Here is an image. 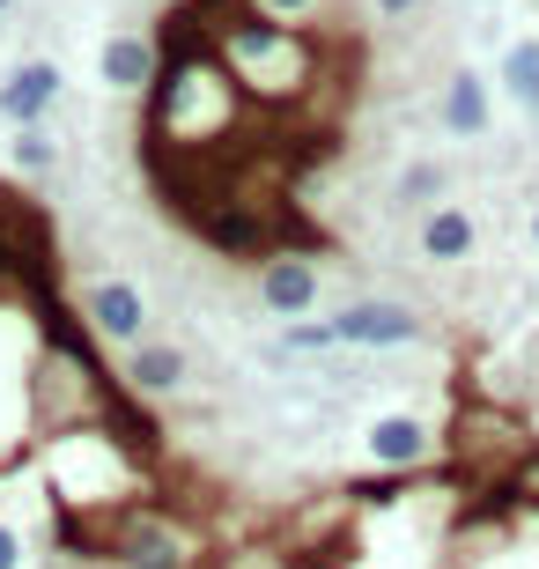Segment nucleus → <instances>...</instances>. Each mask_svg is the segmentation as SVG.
Returning a JSON list of instances; mask_svg holds the SVG:
<instances>
[{
    "label": "nucleus",
    "mask_w": 539,
    "mask_h": 569,
    "mask_svg": "<svg viewBox=\"0 0 539 569\" xmlns=\"http://www.w3.org/2000/svg\"><path fill=\"white\" fill-rule=\"evenodd\" d=\"M214 38V60L237 74V89H244L251 104H303L318 82V44L303 38V22H273L259 16L251 0H237V8H222V16L208 22Z\"/></svg>",
    "instance_id": "f257e3e1"
},
{
    "label": "nucleus",
    "mask_w": 539,
    "mask_h": 569,
    "mask_svg": "<svg viewBox=\"0 0 539 569\" xmlns=\"http://www.w3.org/2000/svg\"><path fill=\"white\" fill-rule=\"evenodd\" d=\"M89 548H97V562H119V569H200V532L156 503H126L111 518H97Z\"/></svg>",
    "instance_id": "f03ea898"
},
{
    "label": "nucleus",
    "mask_w": 539,
    "mask_h": 569,
    "mask_svg": "<svg viewBox=\"0 0 539 569\" xmlns=\"http://www.w3.org/2000/svg\"><path fill=\"white\" fill-rule=\"evenodd\" d=\"M192 230L214 259H244V267H267L281 252V222L259 214L251 200H229V208H192Z\"/></svg>",
    "instance_id": "7ed1b4c3"
},
{
    "label": "nucleus",
    "mask_w": 539,
    "mask_h": 569,
    "mask_svg": "<svg viewBox=\"0 0 539 569\" xmlns=\"http://www.w3.org/2000/svg\"><path fill=\"white\" fill-rule=\"evenodd\" d=\"M326 326H332V348H370V356L415 348L421 340V311H407V303H392V296H355V303H340Z\"/></svg>",
    "instance_id": "20e7f679"
},
{
    "label": "nucleus",
    "mask_w": 539,
    "mask_h": 569,
    "mask_svg": "<svg viewBox=\"0 0 539 569\" xmlns=\"http://www.w3.org/2000/svg\"><path fill=\"white\" fill-rule=\"evenodd\" d=\"M82 318H89V333L104 340V348H141V340H148V296H141V281H126V274L89 281Z\"/></svg>",
    "instance_id": "39448f33"
},
{
    "label": "nucleus",
    "mask_w": 539,
    "mask_h": 569,
    "mask_svg": "<svg viewBox=\"0 0 539 569\" xmlns=\"http://www.w3.org/2000/svg\"><path fill=\"white\" fill-rule=\"evenodd\" d=\"M362 451H370V466L377 473H429L436 466V451H443V437H436L421 415H377L370 429H362Z\"/></svg>",
    "instance_id": "423d86ee"
},
{
    "label": "nucleus",
    "mask_w": 539,
    "mask_h": 569,
    "mask_svg": "<svg viewBox=\"0 0 539 569\" xmlns=\"http://www.w3.org/2000/svg\"><path fill=\"white\" fill-rule=\"evenodd\" d=\"M156 74H163V38H156V30H111V38L97 44V82H104L111 97H148Z\"/></svg>",
    "instance_id": "0eeeda50"
},
{
    "label": "nucleus",
    "mask_w": 539,
    "mask_h": 569,
    "mask_svg": "<svg viewBox=\"0 0 539 569\" xmlns=\"http://www.w3.org/2000/svg\"><path fill=\"white\" fill-rule=\"evenodd\" d=\"M318 296H326V274H318L311 252H273L267 267H259V303H267L281 326H289V318H311Z\"/></svg>",
    "instance_id": "6e6552de"
},
{
    "label": "nucleus",
    "mask_w": 539,
    "mask_h": 569,
    "mask_svg": "<svg viewBox=\"0 0 539 569\" xmlns=\"http://www.w3.org/2000/svg\"><path fill=\"white\" fill-rule=\"evenodd\" d=\"M60 60H16L8 67V82H0V127H44L52 104H60Z\"/></svg>",
    "instance_id": "1a4fd4ad"
},
{
    "label": "nucleus",
    "mask_w": 539,
    "mask_h": 569,
    "mask_svg": "<svg viewBox=\"0 0 539 569\" xmlns=\"http://www.w3.org/2000/svg\"><path fill=\"white\" fill-rule=\"evenodd\" d=\"M436 119H443V133H451V141H488V133H496V89H488V74H473V67L443 74Z\"/></svg>",
    "instance_id": "9d476101"
},
{
    "label": "nucleus",
    "mask_w": 539,
    "mask_h": 569,
    "mask_svg": "<svg viewBox=\"0 0 539 569\" xmlns=\"http://www.w3.org/2000/svg\"><path fill=\"white\" fill-rule=\"evenodd\" d=\"M192 378V356L178 348V340H141V348H126V370L119 385L133 392V400H178Z\"/></svg>",
    "instance_id": "9b49d317"
},
{
    "label": "nucleus",
    "mask_w": 539,
    "mask_h": 569,
    "mask_svg": "<svg viewBox=\"0 0 539 569\" xmlns=\"http://www.w3.org/2000/svg\"><path fill=\"white\" fill-rule=\"evenodd\" d=\"M415 252L429 259V267H466V259L480 252V222L466 200H436L429 214H421V230H415Z\"/></svg>",
    "instance_id": "f8f14e48"
},
{
    "label": "nucleus",
    "mask_w": 539,
    "mask_h": 569,
    "mask_svg": "<svg viewBox=\"0 0 539 569\" xmlns=\"http://www.w3.org/2000/svg\"><path fill=\"white\" fill-rule=\"evenodd\" d=\"M443 192H451V163H443V156H415V163L399 170L392 200H399V208H421V214H429Z\"/></svg>",
    "instance_id": "ddd939ff"
},
{
    "label": "nucleus",
    "mask_w": 539,
    "mask_h": 569,
    "mask_svg": "<svg viewBox=\"0 0 539 569\" xmlns=\"http://www.w3.org/2000/svg\"><path fill=\"white\" fill-rule=\"evenodd\" d=\"M496 82L510 89V104H518V111H532V119H539V38H518L510 52H502Z\"/></svg>",
    "instance_id": "4468645a"
},
{
    "label": "nucleus",
    "mask_w": 539,
    "mask_h": 569,
    "mask_svg": "<svg viewBox=\"0 0 539 569\" xmlns=\"http://www.w3.org/2000/svg\"><path fill=\"white\" fill-rule=\"evenodd\" d=\"M8 163H16L22 178H52V170H60V141H52V127H16Z\"/></svg>",
    "instance_id": "2eb2a0df"
},
{
    "label": "nucleus",
    "mask_w": 539,
    "mask_h": 569,
    "mask_svg": "<svg viewBox=\"0 0 539 569\" xmlns=\"http://www.w3.org/2000/svg\"><path fill=\"white\" fill-rule=\"evenodd\" d=\"M0 569H30V532L0 518Z\"/></svg>",
    "instance_id": "dca6fc26"
},
{
    "label": "nucleus",
    "mask_w": 539,
    "mask_h": 569,
    "mask_svg": "<svg viewBox=\"0 0 539 569\" xmlns=\"http://www.w3.org/2000/svg\"><path fill=\"white\" fill-rule=\"evenodd\" d=\"M251 8H259V16H273V22H311L326 0H251Z\"/></svg>",
    "instance_id": "f3484780"
},
{
    "label": "nucleus",
    "mask_w": 539,
    "mask_h": 569,
    "mask_svg": "<svg viewBox=\"0 0 539 569\" xmlns=\"http://www.w3.org/2000/svg\"><path fill=\"white\" fill-rule=\"evenodd\" d=\"M407 16H421V0H377V22H407Z\"/></svg>",
    "instance_id": "a211bd4d"
},
{
    "label": "nucleus",
    "mask_w": 539,
    "mask_h": 569,
    "mask_svg": "<svg viewBox=\"0 0 539 569\" xmlns=\"http://www.w3.org/2000/svg\"><path fill=\"white\" fill-rule=\"evenodd\" d=\"M525 244L539 252V200H532V214H525Z\"/></svg>",
    "instance_id": "6ab92c4d"
},
{
    "label": "nucleus",
    "mask_w": 539,
    "mask_h": 569,
    "mask_svg": "<svg viewBox=\"0 0 539 569\" xmlns=\"http://www.w3.org/2000/svg\"><path fill=\"white\" fill-rule=\"evenodd\" d=\"M8 8H16V0H0V16H8Z\"/></svg>",
    "instance_id": "aec40b11"
},
{
    "label": "nucleus",
    "mask_w": 539,
    "mask_h": 569,
    "mask_svg": "<svg viewBox=\"0 0 539 569\" xmlns=\"http://www.w3.org/2000/svg\"><path fill=\"white\" fill-rule=\"evenodd\" d=\"M170 8H186V0H170Z\"/></svg>",
    "instance_id": "412c9836"
}]
</instances>
